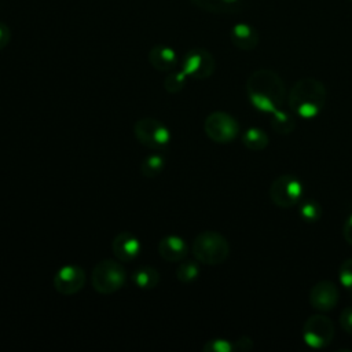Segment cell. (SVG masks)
Segmentation results:
<instances>
[{
    "label": "cell",
    "instance_id": "17",
    "mask_svg": "<svg viewBox=\"0 0 352 352\" xmlns=\"http://www.w3.org/2000/svg\"><path fill=\"white\" fill-rule=\"evenodd\" d=\"M242 143L252 151H261L268 146L270 139L268 135L260 128H249L242 135Z\"/></svg>",
    "mask_w": 352,
    "mask_h": 352
},
{
    "label": "cell",
    "instance_id": "20",
    "mask_svg": "<svg viewBox=\"0 0 352 352\" xmlns=\"http://www.w3.org/2000/svg\"><path fill=\"white\" fill-rule=\"evenodd\" d=\"M199 275V267L195 261H183L176 270V278L182 283H190Z\"/></svg>",
    "mask_w": 352,
    "mask_h": 352
},
{
    "label": "cell",
    "instance_id": "25",
    "mask_svg": "<svg viewBox=\"0 0 352 352\" xmlns=\"http://www.w3.org/2000/svg\"><path fill=\"white\" fill-rule=\"evenodd\" d=\"M202 349L205 352H231L234 351V344L223 338H216V340L208 341Z\"/></svg>",
    "mask_w": 352,
    "mask_h": 352
},
{
    "label": "cell",
    "instance_id": "22",
    "mask_svg": "<svg viewBox=\"0 0 352 352\" xmlns=\"http://www.w3.org/2000/svg\"><path fill=\"white\" fill-rule=\"evenodd\" d=\"M186 78L187 76L184 74L183 70L180 72H172L169 73L165 80H164V88L169 92V94H177L180 92L184 85H186Z\"/></svg>",
    "mask_w": 352,
    "mask_h": 352
},
{
    "label": "cell",
    "instance_id": "9",
    "mask_svg": "<svg viewBox=\"0 0 352 352\" xmlns=\"http://www.w3.org/2000/svg\"><path fill=\"white\" fill-rule=\"evenodd\" d=\"M214 67V58L204 48L190 50L182 62V70L186 76L192 78H208L213 74Z\"/></svg>",
    "mask_w": 352,
    "mask_h": 352
},
{
    "label": "cell",
    "instance_id": "27",
    "mask_svg": "<svg viewBox=\"0 0 352 352\" xmlns=\"http://www.w3.org/2000/svg\"><path fill=\"white\" fill-rule=\"evenodd\" d=\"M252 348H253V341L246 336L238 338L234 344V349H238V351H250Z\"/></svg>",
    "mask_w": 352,
    "mask_h": 352
},
{
    "label": "cell",
    "instance_id": "1",
    "mask_svg": "<svg viewBox=\"0 0 352 352\" xmlns=\"http://www.w3.org/2000/svg\"><path fill=\"white\" fill-rule=\"evenodd\" d=\"M250 103L260 111L276 114L286 99V88L279 74L271 69L253 72L246 81Z\"/></svg>",
    "mask_w": 352,
    "mask_h": 352
},
{
    "label": "cell",
    "instance_id": "12",
    "mask_svg": "<svg viewBox=\"0 0 352 352\" xmlns=\"http://www.w3.org/2000/svg\"><path fill=\"white\" fill-rule=\"evenodd\" d=\"M111 249L120 261H122V263L132 261L135 257L139 256L140 242L133 234L124 231V232H120L113 239Z\"/></svg>",
    "mask_w": 352,
    "mask_h": 352
},
{
    "label": "cell",
    "instance_id": "18",
    "mask_svg": "<svg viewBox=\"0 0 352 352\" xmlns=\"http://www.w3.org/2000/svg\"><path fill=\"white\" fill-rule=\"evenodd\" d=\"M132 279L138 287L148 290L160 283V272L153 267H142L133 272Z\"/></svg>",
    "mask_w": 352,
    "mask_h": 352
},
{
    "label": "cell",
    "instance_id": "14",
    "mask_svg": "<svg viewBox=\"0 0 352 352\" xmlns=\"http://www.w3.org/2000/svg\"><path fill=\"white\" fill-rule=\"evenodd\" d=\"M230 38L236 48L242 51H250L257 47L260 37L254 26L246 22H239L232 26L230 32Z\"/></svg>",
    "mask_w": 352,
    "mask_h": 352
},
{
    "label": "cell",
    "instance_id": "26",
    "mask_svg": "<svg viewBox=\"0 0 352 352\" xmlns=\"http://www.w3.org/2000/svg\"><path fill=\"white\" fill-rule=\"evenodd\" d=\"M340 324L345 333L352 336V307H346L341 311Z\"/></svg>",
    "mask_w": 352,
    "mask_h": 352
},
{
    "label": "cell",
    "instance_id": "21",
    "mask_svg": "<svg viewBox=\"0 0 352 352\" xmlns=\"http://www.w3.org/2000/svg\"><path fill=\"white\" fill-rule=\"evenodd\" d=\"M272 128L279 133H290L296 128V121L290 114L279 110L272 116Z\"/></svg>",
    "mask_w": 352,
    "mask_h": 352
},
{
    "label": "cell",
    "instance_id": "4",
    "mask_svg": "<svg viewBox=\"0 0 352 352\" xmlns=\"http://www.w3.org/2000/svg\"><path fill=\"white\" fill-rule=\"evenodd\" d=\"M126 279L122 264L116 260H102L92 270V286L100 294H113L118 292Z\"/></svg>",
    "mask_w": 352,
    "mask_h": 352
},
{
    "label": "cell",
    "instance_id": "2",
    "mask_svg": "<svg viewBox=\"0 0 352 352\" xmlns=\"http://www.w3.org/2000/svg\"><path fill=\"white\" fill-rule=\"evenodd\" d=\"M326 103V87L315 77H304L293 84L287 94V104L302 118L318 116Z\"/></svg>",
    "mask_w": 352,
    "mask_h": 352
},
{
    "label": "cell",
    "instance_id": "19",
    "mask_svg": "<svg viewBox=\"0 0 352 352\" xmlns=\"http://www.w3.org/2000/svg\"><path fill=\"white\" fill-rule=\"evenodd\" d=\"M165 168V160L160 154H153L144 158L140 165V172L144 177H155Z\"/></svg>",
    "mask_w": 352,
    "mask_h": 352
},
{
    "label": "cell",
    "instance_id": "3",
    "mask_svg": "<svg viewBox=\"0 0 352 352\" xmlns=\"http://www.w3.org/2000/svg\"><path fill=\"white\" fill-rule=\"evenodd\" d=\"M194 257L206 265H219L230 254L228 241L217 231H202L192 242Z\"/></svg>",
    "mask_w": 352,
    "mask_h": 352
},
{
    "label": "cell",
    "instance_id": "5",
    "mask_svg": "<svg viewBox=\"0 0 352 352\" xmlns=\"http://www.w3.org/2000/svg\"><path fill=\"white\" fill-rule=\"evenodd\" d=\"M302 183L294 175H280L270 186L271 201L282 209L296 206L302 198Z\"/></svg>",
    "mask_w": 352,
    "mask_h": 352
},
{
    "label": "cell",
    "instance_id": "13",
    "mask_svg": "<svg viewBox=\"0 0 352 352\" xmlns=\"http://www.w3.org/2000/svg\"><path fill=\"white\" fill-rule=\"evenodd\" d=\"M188 253V246L186 241L177 235H168L162 238L158 243V254L169 263L182 261Z\"/></svg>",
    "mask_w": 352,
    "mask_h": 352
},
{
    "label": "cell",
    "instance_id": "7",
    "mask_svg": "<svg viewBox=\"0 0 352 352\" xmlns=\"http://www.w3.org/2000/svg\"><path fill=\"white\" fill-rule=\"evenodd\" d=\"M133 132L140 144L154 150L164 148L170 142L169 129L155 118H142L136 121Z\"/></svg>",
    "mask_w": 352,
    "mask_h": 352
},
{
    "label": "cell",
    "instance_id": "23",
    "mask_svg": "<svg viewBox=\"0 0 352 352\" xmlns=\"http://www.w3.org/2000/svg\"><path fill=\"white\" fill-rule=\"evenodd\" d=\"M300 214L301 217L308 221V223H315L320 219V214H322V209H320V205L314 201V199H308L305 201L301 208H300Z\"/></svg>",
    "mask_w": 352,
    "mask_h": 352
},
{
    "label": "cell",
    "instance_id": "29",
    "mask_svg": "<svg viewBox=\"0 0 352 352\" xmlns=\"http://www.w3.org/2000/svg\"><path fill=\"white\" fill-rule=\"evenodd\" d=\"M342 235H344V239L352 245V214L348 217V220L344 223V227H342Z\"/></svg>",
    "mask_w": 352,
    "mask_h": 352
},
{
    "label": "cell",
    "instance_id": "28",
    "mask_svg": "<svg viewBox=\"0 0 352 352\" xmlns=\"http://www.w3.org/2000/svg\"><path fill=\"white\" fill-rule=\"evenodd\" d=\"M10 38H11V32L8 26L4 23H0V50L7 47V44L10 43Z\"/></svg>",
    "mask_w": 352,
    "mask_h": 352
},
{
    "label": "cell",
    "instance_id": "15",
    "mask_svg": "<svg viewBox=\"0 0 352 352\" xmlns=\"http://www.w3.org/2000/svg\"><path fill=\"white\" fill-rule=\"evenodd\" d=\"M150 65L160 72H172L177 66L176 52L166 45H155L148 52Z\"/></svg>",
    "mask_w": 352,
    "mask_h": 352
},
{
    "label": "cell",
    "instance_id": "10",
    "mask_svg": "<svg viewBox=\"0 0 352 352\" xmlns=\"http://www.w3.org/2000/svg\"><path fill=\"white\" fill-rule=\"evenodd\" d=\"M340 300L338 287L331 280H319L315 283L308 294L311 307L319 312H327L336 308Z\"/></svg>",
    "mask_w": 352,
    "mask_h": 352
},
{
    "label": "cell",
    "instance_id": "8",
    "mask_svg": "<svg viewBox=\"0 0 352 352\" xmlns=\"http://www.w3.org/2000/svg\"><path fill=\"white\" fill-rule=\"evenodd\" d=\"M302 338L311 348H324L334 338V324L331 319L316 314L309 316L302 326Z\"/></svg>",
    "mask_w": 352,
    "mask_h": 352
},
{
    "label": "cell",
    "instance_id": "11",
    "mask_svg": "<svg viewBox=\"0 0 352 352\" xmlns=\"http://www.w3.org/2000/svg\"><path fill=\"white\" fill-rule=\"evenodd\" d=\"M85 285V272L77 265H65L54 276V287L59 294L72 296Z\"/></svg>",
    "mask_w": 352,
    "mask_h": 352
},
{
    "label": "cell",
    "instance_id": "16",
    "mask_svg": "<svg viewBox=\"0 0 352 352\" xmlns=\"http://www.w3.org/2000/svg\"><path fill=\"white\" fill-rule=\"evenodd\" d=\"M191 1L202 10L217 12V14L236 12L243 6V0H191Z\"/></svg>",
    "mask_w": 352,
    "mask_h": 352
},
{
    "label": "cell",
    "instance_id": "24",
    "mask_svg": "<svg viewBox=\"0 0 352 352\" xmlns=\"http://www.w3.org/2000/svg\"><path fill=\"white\" fill-rule=\"evenodd\" d=\"M338 278L341 286L352 293V257L341 263L338 270Z\"/></svg>",
    "mask_w": 352,
    "mask_h": 352
},
{
    "label": "cell",
    "instance_id": "6",
    "mask_svg": "<svg viewBox=\"0 0 352 352\" xmlns=\"http://www.w3.org/2000/svg\"><path fill=\"white\" fill-rule=\"evenodd\" d=\"M204 129L210 140L224 144L232 142L238 136L239 124L226 111H213L206 117Z\"/></svg>",
    "mask_w": 352,
    "mask_h": 352
}]
</instances>
